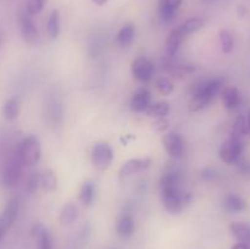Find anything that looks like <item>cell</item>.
Masks as SVG:
<instances>
[{"label":"cell","mask_w":250,"mask_h":249,"mask_svg":"<svg viewBox=\"0 0 250 249\" xmlns=\"http://www.w3.org/2000/svg\"><path fill=\"white\" fill-rule=\"evenodd\" d=\"M153 127L159 132H164L168 127V122L164 117H159L153 122Z\"/></svg>","instance_id":"cell-35"},{"label":"cell","mask_w":250,"mask_h":249,"mask_svg":"<svg viewBox=\"0 0 250 249\" xmlns=\"http://www.w3.org/2000/svg\"><path fill=\"white\" fill-rule=\"evenodd\" d=\"M44 4H45V0H27L26 11L28 12L31 16L38 15L39 12L43 10Z\"/></svg>","instance_id":"cell-33"},{"label":"cell","mask_w":250,"mask_h":249,"mask_svg":"<svg viewBox=\"0 0 250 249\" xmlns=\"http://www.w3.org/2000/svg\"><path fill=\"white\" fill-rule=\"evenodd\" d=\"M41 187L45 192H54L58 188V177L51 168H46L41 175Z\"/></svg>","instance_id":"cell-24"},{"label":"cell","mask_w":250,"mask_h":249,"mask_svg":"<svg viewBox=\"0 0 250 249\" xmlns=\"http://www.w3.org/2000/svg\"><path fill=\"white\" fill-rule=\"evenodd\" d=\"M246 208H247L246 200H244L242 197H239V195L231 193V194H229L225 197L224 209L226 210L227 212L236 214V212L243 211Z\"/></svg>","instance_id":"cell-18"},{"label":"cell","mask_w":250,"mask_h":249,"mask_svg":"<svg viewBox=\"0 0 250 249\" xmlns=\"http://www.w3.org/2000/svg\"><path fill=\"white\" fill-rule=\"evenodd\" d=\"M114 160V150L105 142H99L92 149V163L97 170L104 171L110 167Z\"/></svg>","instance_id":"cell-6"},{"label":"cell","mask_w":250,"mask_h":249,"mask_svg":"<svg viewBox=\"0 0 250 249\" xmlns=\"http://www.w3.org/2000/svg\"><path fill=\"white\" fill-rule=\"evenodd\" d=\"M150 158L131 159V160L126 161V163L121 166V168H120L119 171V175L121 178H126L128 177V176L134 175V173L146 170V168L150 166Z\"/></svg>","instance_id":"cell-11"},{"label":"cell","mask_w":250,"mask_h":249,"mask_svg":"<svg viewBox=\"0 0 250 249\" xmlns=\"http://www.w3.org/2000/svg\"><path fill=\"white\" fill-rule=\"evenodd\" d=\"M185 36L182 34V32L180 31L178 26L173 29L172 32L168 36L167 41H166V54H167L168 58H172L176 55V53L180 49L181 43H182Z\"/></svg>","instance_id":"cell-19"},{"label":"cell","mask_w":250,"mask_h":249,"mask_svg":"<svg viewBox=\"0 0 250 249\" xmlns=\"http://www.w3.org/2000/svg\"><path fill=\"white\" fill-rule=\"evenodd\" d=\"M202 1H204V2H211V1H215V0H202Z\"/></svg>","instance_id":"cell-41"},{"label":"cell","mask_w":250,"mask_h":249,"mask_svg":"<svg viewBox=\"0 0 250 249\" xmlns=\"http://www.w3.org/2000/svg\"><path fill=\"white\" fill-rule=\"evenodd\" d=\"M94 194H95V188L94 183L92 181H85L82 185L80 190V200L83 205L85 207H89L90 204L94 200Z\"/></svg>","instance_id":"cell-27"},{"label":"cell","mask_w":250,"mask_h":249,"mask_svg":"<svg viewBox=\"0 0 250 249\" xmlns=\"http://www.w3.org/2000/svg\"><path fill=\"white\" fill-rule=\"evenodd\" d=\"M78 219V208L72 203H68L62 208L60 214V222L62 225H71Z\"/></svg>","instance_id":"cell-26"},{"label":"cell","mask_w":250,"mask_h":249,"mask_svg":"<svg viewBox=\"0 0 250 249\" xmlns=\"http://www.w3.org/2000/svg\"><path fill=\"white\" fill-rule=\"evenodd\" d=\"M216 176L215 171L212 168H207V170L203 171V177L205 178H214Z\"/></svg>","instance_id":"cell-36"},{"label":"cell","mask_w":250,"mask_h":249,"mask_svg":"<svg viewBox=\"0 0 250 249\" xmlns=\"http://www.w3.org/2000/svg\"><path fill=\"white\" fill-rule=\"evenodd\" d=\"M204 23L205 22L202 17H192V19L187 20V21L183 22L182 24H180L178 28L182 32L183 36L187 37L189 36V34L195 33L197 31H199L200 28H203Z\"/></svg>","instance_id":"cell-23"},{"label":"cell","mask_w":250,"mask_h":249,"mask_svg":"<svg viewBox=\"0 0 250 249\" xmlns=\"http://www.w3.org/2000/svg\"><path fill=\"white\" fill-rule=\"evenodd\" d=\"M248 133V126H247V121L243 116H239L236 120L233 126V131H232L231 136L237 137V138H243L246 134Z\"/></svg>","instance_id":"cell-30"},{"label":"cell","mask_w":250,"mask_h":249,"mask_svg":"<svg viewBox=\"0 0 250 249\" xmlns=\"http://www.w3.org/2000/svg\"><path fill=\"white\" fill-rule=\"evenodd\" d=\"M144 112H146L148 116L156 117V119H159V117H165L167 116L168 112H170V105L166 102L150 103V104L148 105V107L144 110Z\"/></svg>","instance_id":"cell-22"},{"label":"cell","mask_w":250,"mask_h":249,"mask_svg":"<svg viewBox=\"0 0 250 249\" xmlns=\"http://www.w3.org/2000/svg\"><path fill=\"white\" fill-rule=\"evenodd\" d=\"M156 88H158L159 92L164 95H168L170 93L173 92V83L171 82L168 78L161 77L156 81Z\"/></svg>","instance_id":"cell-32"},{"label":"cell","mask_w":250,"mask_h":249,"mask_svg":"<svg viewBox=\"0 0 250 249\" xmlns=\"http://www.w3.org/2000/svg\"><path fill=\"white\" fill-rule=\"evenodd\" d=\"M20 29H21V36L23 41L28 44H36L38 41V29L34 24L32 16L28 12L24 11L20 12Z\"/></svg>","instance_id":"cell-8"},{"label":"cell","mask_w":250,"mask_h":249,"mask_svg":"<svg viewBox=\"0 0 250 249\" xmlns=\"http://www.w3.org/2000/svg\"><path fill=\"white\" fill-rule=\"evenodd\" d=\"M150 104V93L146 88H141L134 92L131 99V109L134 112H144V110Z\"/></svg>","instance_id":"cell-16"},{"label":"cell","mask_w":250,"mask_h":249,"mask_svg":"<svg viewBox=\"0 0 250 249\" xmlns=\"http://www.w3.org/2000/svg\"><path fill=\"white\" fill-rule=\"evenodd\" d=\"M15 151H16V154L19 155L20 160L22 161L23 166L34 165V164L38 163L42 155L41 144H39L38 138L34 136L24 137V138L17 144Z\"/></svg>","instance_id":"cell-3"},{"label":"cell","mask_w":250,"mask_h":249,"mask_svg":"<svg viewBox=\"0 0 250 249\" xmlns=\"http://www.w3.org/2000/svg\"><path fill=\"white\" fill-rule=\"evenodd\" d=\"M20 114L19 100L15 98H10L2 105V115L7 120H15Z\"/></svg>","instance_id":"cell-28"},{"label":"cell","mask_w":250,"mask_h":249,"mask_svg":"<svg viewBox=\"0 0 250 249\" xmlns=\"http://www.w3.org/2000/svg\"><path fill=\"white\" fill-rule=\"evenodd\" d=\"M163 144L171 158H181L185 153V141L176 132H170V133L165 134L163 138Z\"/></svg>","instance_id":"cell-10"},{"label":"cell","mask_w":250,"mask_h":249,"mask_svg":"<svg viewBox=\"0 0 250 249\" xmlns=\"http://www.w3.org/2000/svg\"><path fill=\"white\" fill-rule=\"evenodd\" d=\"M22 168H23V164L20 160L16 151L14 150V153L10 155V158L2 166L1 172H0V183L5 188H11L16 186V183L21 178Z\"/></svg>","instance_id":"cell-4"},{"label":"cell","mask_w":250,"mask_h":249,"mask_svg":"<svg viewBox=\"0 0 250 249\" xmlns=\"http://www.w3.org/2000/svg\"><path fill=\"white\" fill-rule=\"evenodd\" d=\"M39 187H41V173L33 172L31 176H29L27 188H28L29 193H34L38 190Z\"/></svg>","instance_id":"cell-34"},{"label":"cell","mask_w":250,"mask_h":249,"mask_svg":"<svg viewBox=\"0 0 250 249\" xmlns=\"http://www.w3.org/2000/svg\"><path fill=\"white\" fill-rule=\"evenodd\" d=\"M241 171L243 173H250V164L249 163H242L241 164Z\"/></svg>","instance_id":"cell-37"},{"label":"cell","mask_w":250,"mask_h":249,"mask_svg":"<svg viewBox=\"0 0 250 249\" xmlns=\"http://www.w3.org/2000/svg\"><path fill=\"white\" fill-rule=\"evenodd\" d=\"M231 233L238 239L241 243H246L250 247V225L244 222H234L229 226Z\"/></svg>","instance_id":"cell-21"},{"label":"cell","mask_w":250,"mask_h":249,"mask_svg":"<svg viewBox=\"0 0 250 249\" xmlns=\"http://www.w3.org/2000/svg\"><path fill=\"white\" fill-rule=\"evenodd\" d=\"M92 1L97 5H104V4H106L109 0H92Z\"/></svg>","instance_id":"cell-39"},{"label":"cell","mask_w":250,"mask_h":249,"mask_svg":"<svg viewBox=\"0 0 250 249\" xmlns=\"http://www.w3.org/2000/svg\"><path fill=\"white\" fill-rule=\"evenodd\" d=\"M45 116L51 126H59V124H61L63 120L62 105H61L56 99H51L50 102L46 104Z\"/></svg>","instance_id":"cell-15"},{"label":"cell","mask_w":250,"mask_h":249,"mask_svg":"<svg viewBox=\"0 0 250 249\" xmlns=\"http://www.w3.org/2000/svg\"><path fill=\"white\" fill-rule=\"evenodd\" d=\"M131 72L137 81H139L142 83H146L153 77L154 65L149 59L141 56V58L136 59L132 62Z\"/></svg>","instance_id":"cell-9"},{"label":"cell","mask_w":250,"mask_h":249,"mask_svg":"<svg viewBox=\"0 0 250 249\" xmlns=\"http://www.w3.org/2000/svg\"><path fill=\"white\" fill-rule=\"evenodd\" d=\"M160 192L164 205L171 214H180L185 205L190 202V194L183 192L182 177L176 171L166 172L161 177Z\"/></svg>","instance_id":"cell-1"},{"label":"cell","mask_w":250,"mask_h":249,"mask_svg":"<svg viewBox=\"0 0 250 249\" xmlns=\"http://www.w3.org/2000/svg\"><path fill=\"white\" fill-rule=\"evenodd\" d=\"M46 31L51 39H56L60 34V12L58 10H53L51 14L49 15Z\"/></svg>","instance_id":"cell-25"},{"label":"cell","mask_w":250,"mask_h":249,"mask_svg":"<svg viewBox=\"0 0 250 249\" xmlns=\"http://www.w3.org/2000/svg\"><path fill=\"white\" fill-rule=\"evenodd\" d=\"M183 0H160L159 1V16L161 21L168 22L175 17L178 7L181 6Z\"/></svg>","instance_id":"cell-13"},{"label":"cell","mask_w":250,"mask_h":249,"mask_svg":"<svg viewBox=\"0 0 250 249\" xmlns=\"http://www.w3.org/2000/svg\"><path fill=\"white\" fill-rule=\"evenodd\" d=\"M116 232L121 238H129L134 232V220L128 212H122L117 219Z\"/></svg>","instance_id":"cell-14"},{"label":"cell","mask_w":250,"mask_h":249,"mask_svg":"<svg viewBox=\"0 0 250 249\" xmlns=\"http://www.w3.org/2000/svg\"><path fill=\"white\" fill-rule=\"evenodd\" d=\"M0 43H1V34H0Z\"/></svg>","instance_id":"cell-42"},{"label":"cell","mask_w":250,"mask_h":249,"mask_svg":"<svg viewBox=\"0 0 250 249\" xmlns=\"http://www.w3.org/2000/svg\"><path fill=\"white\" fill-rule=\"evenodd\" d=\"M195 71V66L193 65H176L171 67V73H172L175 77L182 78L186 76L190 75Z\"/></svg>","instance_id":"cell-31"},{"label":"cell","mask_w":250,"mask_h":249,"mask_svg":"<svg viewBox=\"0 0 250 249\" xmlns=\"http://www.w3.org/2000/svg\"><path fill=\"white\" fill-rule=\"evenodd\" d=\"M219 38H220V43H221L222 51H224L225 54L231 53L234 45V41L232 34L229 33V31H226V29H222V31L219 32Z\"/></svg>","instance_id":"cell-29"},{"label":"cell","mask_w":250,"mask_h":249,"mask_svg":"<svg viewBox=\"0 0 250 249\" xmlns=\"http://www.w3.org/2000/svg\"><path fill=\"white\" fill-rule=\"evenodd\" d=\"M247 126H248V131L250 132V111H249V115H248V122H247Z\"/></svg>","instance_id":"cell-40"},{"label":"cell","mask_w":250,"mask_h":249,"mask_svg":"<svg viewBox=\"0 0 250 249\" xmlns=\"http://www.w3.org/2000/svg\"><path fill=\"white\" fill-rule=\"evenodd\" d=\"M134 34H136V28H134L133 24L127 23L122 27L119 31L116 37V43L120 48H127L128 45H131L132 42L134 39Z\"/></svg>","instance_id":"cell-20"},{"label":"cell","mask_w":250,"mask_h":249,"mask_svg":"<svg viewBox=\"0 0 250 249\" xmlns=\"http://www.w3.org/2000/svg\"><path fill=\"white\" fill-rule=\"evenodd\" d=\"M221 100L225 107L229 110L237 109L242 104V94L236 87H225L221 90Z\"/></svg>","instance_id":"cell-12"},{"label":"cell","mask_w":250,"mask_h":249,"mask_svg":"<svg viewBox=\"0 0 250 249\" xmlns=\"http://www.w3.org/2000/svg\"><path fill=\"white\" fill-rule=\"evenodd\" d=\"M224 88L222 80L203 81L194 85L192 90V100L189 103V111L195 112L204 109L212 102L217 94H220Z\"/></svg>","instance_id":"cell-2"},{"label":"cell","mask_w":250,"mask_h":249,"mask_svg":"<svg viewBox=\"0 0 250 249\" xmlns=\"http://www.w3.org/2000/svg\"><path fill=\"white\" fill-rule=\"evenodd\" d=\"M20 210V203L17 198H11L9 202L6 203L5 208L2 209L1 214H0V242L5 237V234L10 231L12 225L15 224L19 215Z\"/></svg>","instance_id":"cell-7"},{"label":"cell","mask_w":250,"mask_h":249,"mask_svg":"<svg viewBox=\"0 0 250 249\" xmlns=\"http://www.w3.org/2000/svg\"><path fill=\"white\" fill-rule=\"evenodd\" d=\"M232 249H250V247L248 246V244L241 243V242H239V243L234 244L233 248H232Z\"/></svg>","instance_id":"cell-38"},{"label":"cell","mask_w":250,"mask_h":249,"mask_svg":"<svg viewBox=\"0 0 250 249\" xmlns=\"http://www.w3.org/2000/svg\"><path fill=\"white\" fill-rule=\"evenodd\" d=\"M243 142L241 138H237V137L231 136L227 141L224 142V144L221 145L219 150L220 159L224 161L227 165H232V164H236L237 161L241 158L242 153H243Z\"/></svg>","instance_id":"cell-5"},{"label":"cell","mask_w":250,"mask_h":249,"mask_svg":"<svg viewBox=\"0 0 250 249\" xmlns=\"http://www.w3.org/2000/svg\"><path fill=\"white\" fill-rule=\"evenodd\" d=\"M32 233H33V237L36 238L38 249L53 248V241H51L50 233H49V231L43 226V225L42 224L34 225L33 229H32Z\"/></svg>","instance_id":"cell-17"}]
</instances>
